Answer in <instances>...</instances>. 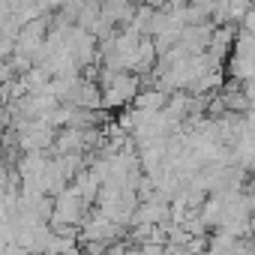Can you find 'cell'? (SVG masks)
I'll list each match as a JSON object with an SVG mask.
<instances>
[{
  "mask_svg": "<svg viewBox=\"0 0 255 255\" xmlns=\"http://www.w3.org/2000/svg\"><path fill=\"white\" fill-rule=\"evenodd\" d=\"M120 234V222H114L111 216H105V213H96L87 225H84V231H81V243H87V240H102V243H108L111 246V240Z\"/></svg>",
  "mask_w": 255,
  "mask_h": 255,
  "instance_id": "cell-1",
  "label": "cell"
},
{
  "mask_svg": "<svg viewBox=\"0 0 255 255\" xmlns=\"http://www.w3.org/2000/svg\"><path fill=\"white\" fill-rule=\"evenodd\" d=\"M57 153H81L87 147L84 141V129H78V126H63V132L54 135V144H51Z\"/></svg>",
  "mask_w": 255,
  "mask_h": 255,
  "instance_id": "cell-2",
  "label": "cell"
},
{
  "mask_svg": "<svg viewBox=\"0 0 255 255\" xmlns=\"http://www.w3.org/2000/svg\"><path fill=\"white\" fill-rule=\"evenodd\" d=\"M165 102H168V93L159 90V84L153 90H138L135 99H132V105L135 108H144V111H159V108H165Z\"/></svg>",
  "mask_w": 255,
  "mask_h": 255,
  "instance_id": "cell-3",
  "label": "cell"
},
{
  "mask_svg": "<svg viewBox=\"0 0 255 255\" xmlns=\"http://www.w3.org/2000/svg\"><path fill=\"white\" fill-rule=\"evenodd\" d=\"M189 3H195V6H201V9H207V12H210V9L219 3V0H189Z\"/></svg>",
  "mask_w": 255,
  "mask_h": 255,
  "instance_id": "cell-4",
  "label": "cell"
},
{
  "mask_svg": "<svg viewBox=\"0 0 255 255\" xmlns=\"http://www.w3.org/2000/svg\"><path fill=\"white\" fill-rule=\"evenodd\" d=\"M135 3H144V6H153V9H159V6H165L168 0H135Z\"/></svg>",
  "mask_w": 255,
  "mask_h": 255,
  "instance_id": "cell-5",
  "label": "cell"
},
{
  "mask_svg": "<svg viewBox=\"0 0 255 255\" xmlns=\"http://www.w3.org/2000/svg\"><path fill=\"white\" fill-rule=\"evenodd\" d=\"M186 3H189V0H168L165 6H186Z\"/></svg>",
  "mask_w": 255,
  "mask_h": 255,
  "instance_id": "cell-6",
  "label": "cell"
}]
</instances>
